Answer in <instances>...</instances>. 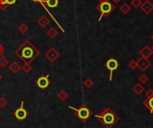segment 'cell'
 Instances as JSON below:
<instances>
[{"label": "cell", "instance_id": "5bb4252c", "mask_svg": "<svg viewBox=\"0 0 153 128\" xmlns=\"http://www.w3.org/2000/svg\"><path fill=\"white\" fill-rule=\"evenodd\" d=\"M9 70L14 74H18V72L21 70V65L18 62L16 61H13L12 64L9 65Z\"/></svg>", "mask_w": 153, "mask_h": 128}, {"label": "cell", "instance_id": "836d02e7", "mask_svg": "<svg viewBox=\"0 0 153 128\" xmlns=\"http://www.w3.org/2000/svg\"><path fill=\"white\" fill-rule=\"evenodd\" d=\"M3 79V76H2V74H0V81H1Z\"/></svg>", "mask_w": 153, "mask_h": 128}, {"label": "cell", "instance_id": "2e32d148", "mask_svg": "<svg viewBox=\"0 0 153 128\" xmlns=\"http://www.w3.org/2000/svg\"><path fill=\"white\" fill-rule=\"evenodd\" d=\"M119 10H120V12H121L123 15H128V14L130 13V11H131V7H130V5H128L127 3H123V4L119 7Z\"/></svg>", "mask_w": 153, "mask_h": 128}, {"label": "cell", "instance_id": "4316f807", "mask_svg": "<svg viewBox=\"0 0 153 128\" xmlns=\"http://www.w3.org/2000/svg\"><path fill=\"white\" fill-rule=\"evenodd\" d=\"M7 7H8V6L7 5L6 0H0V10L5 11V10H7Z\"/></svg>", "mask_w": 153, "mask_h": 128}, {"label": "cell", "instance_id": "7402d4cb", "mask_svg": "<svg viewBox=\"0 0 153 128\" xmlns=\"http://www.w3.org/2000/svg\"><path fill=\"white\" fill-rule=\"evenodd\" d=\"M130 3H131V6L133 8L137 9V8H140V7L142 4V1H141V0H131Z\"/></svg>", "mask_w": 153, "mask_h": 128}, {"label": "cell", "instance_id": "3957f363", "mask_svg": "<svg viewBox=\"0 0 153 128\" xmlns=\"http://www.w3.org/2000/svg\"><path fill=\"white\" fill-rule=\"evenodd\" d=\"M68 107L72 110L74 111L75 113V115L79 118V120L82 123L86 122L92 115H93V112L90 110V108L85 105V104H82L79 107V108H75L73 106H68Z\"/></svg>", "mask_w": 153, "mask_h": 128}, {"label": "cell", "instance_id": "d6a6232c", "mask_svg": "<svg viewBox=\"0 0 153 128\" xmlns=\"http://www.w3.org/2000/svg\"><path fill=\"white\" fill-rule=\"evenodd\" d=\"M112 1H113L114 3H115V4H118V3L121 1V0H112Z\"/></svg>", "mask_w": 153, "mask_h": 128}, {"label": "cell", "instance_id": "9a60e30c", "mask_svg": "<svg viewBox=\"0 0 153 128\" xmlns=\"http://www.w3.org/2000/svg\"><path fill=\"white\" fill-rule=\"evenodd\" d=\"M144 90H145L144 86H143L141 83H140V82L136 83V84L132 87V91H133L136 95H138V96H140L141 93H143Z\"/></svg>", "mask_w": 153, "mask_h": 128}, {"label": "cell", "instance_id": "7a4b0ae2", "mask_svg": "<svg viewBox=\"0 0 153 128\" xmlns=\"http://www.w3.org/2000/svg\"><path fill=\"white\" fill-rule=\"evenodd\" d=\"M95 117L99 119L106 128H112L120 120L119 115L110 107L104 108L99 115H95Z\"/></svg>", "mask_w": 153, "mask_h": 128}, {"label": "cell", "instance_id": "e0dca14e", "mask_svg": "<svg viewBox=\"0 0 153 128\" xmlns=\"http://www.w3.org/2000/svg\"><path fill=\"white\" fill-rule=\"evenodd\" d=\"M58 0H43L42 4H46L50 8H55L58 6Z\"/></svg>", "mask_w": 153, "mask_h": 128}, {"label": "cell", "instance_id": "d4e9b609", "mask_svg": "<svg viewBox=\"0 0 153 128\" xmlns=\"http://www.w3.org/2000/svg\"><path fill=\"white\" fill-rule=\"evenodd\" d=\"M128 67H129L131 70H132V71H134L136 68H138L137 60H131V61L128 63Z\"/></svg>", "mask_w": 153, "mask_h": 128}, {"label": "cell", "instance_id": "8992f818", "mask_svg": "<svg viewBox=\"0 0 153 128\" xmlns=\"http://www.w3.org/2000/svg\"><path fill=\"white\" fill-rule=\"evenodd\" d=\"M145 97L146 99L143 100L142 104L148 109V111L151 115H153V90L152 89L148 90L147 92L145 93Z\"/></svg>", "mask_w": 153, "mask_h": 128}, {"label": "cell", "instance_id": "9c48e42d", "mask_svg": "<svg viewBox=\"0 0 153 128\" xmlns=\"http://www.w3.org/2000/svg\"><path fill=\"white\" fill-rule=\"evenodd\" d=\"M45 57H47V59L51 62L54 63L57 58L60 57V53L55 49V48H50L46 53H45Z\"/></svg>", "mask_w": 153, "mask_h": 128}, {"label": "cell", "instance_id": "83f0119b", "mask_svg": "<svg viewBox=\"0 0 153 128\" xmlns=\"http://www.w3.org/2000/svg\"><path fill=\"white\" fill-rule=\"evenodd\" d=\"M7 100L4 98V97H1L0 98V108H4L7 105Z\"/></svg>", "mask_w": 153, "mask_h": 128}, {"label": "cell", "instance_id": "277c9868", "mask_svg": "<svg viewBox=\"0 0 153 128\" xmlns=\"http://www.w3.org/2000/svg\"><path fill=\"white\" fill-rule=\"evenodd\" d=\"M96 9L98 11H99V13H100V16L99 17V22H100L102 20V18L107 17L109 15H111L115 10V6L113 3H111L110 1H106V2L99 3L96 7Z\"/></svg>", "mask_w": 153, "mask_h": 128}, {"label": "cell", "instance_id": "d590c367", "mask_svg": "<svg viewBox=\"0 0 153 128\" xmlns=\"http://www.w3.org/2000/svg\"><path fill=\"white\" fill-rule=\"evenodd\" d=\"M150 49H151V50H152V51H153V45H152V46H151V48H150Z\"/></svg>", "mask_w": 153, "mask_h": 128}, {"label": "cell", "instance_id": "f1b7e54d", "mask_svg": "<svg viewBox=\"0 0 153 128\" xmlns=\"http://www.w3.org/2000/svg\"><path fill=\"white\" fill-rule=\"evenodd\" d=\"M6 2H7V5L9 7V6L15 5L16 3V0H6Z\"/></svg>", "mask_w": 153, "mask_h": 128}, {"label": "cell", "instance_id": "484cf974", "mask_svg": "<svg viewBox=\"0 0 153 128\" xmlns=\"http://www.w3.org/2000/svg\"><path fill=\"white\" fill-rule=\"evenodd\" d=\"M83 84H84V86H85L87 89H90V88L94 85V82H93L90 78H87V79L83 82Z\"/></svg>", "mask_w": 153, "mask_h": 128}, {"label": "cell", "instance_id": "8d00e7d4", "mask_svg": "<svg viewBox=\"0 0 153 128\" xmlns=\"http://www.w3.org/2000/svg\"><path fill=\"white\" fill-rule=\"evenodd\" d=\"M87 128H92V127H90V126H89V127H87Z\"/></svg>", "mask_w": 153, "mask_h": 128}, {"label": "cell", "instance_id": "1f68e13d", "mask_svg": "<svg viewBox=\"0 0 153 128\" xmlns=\"http://www.w3.org/2000/svg\"><path fill=\"white\" fill-rule=\"evenodd\" d=\"M99 3H102V2H106V1H109V0H97Z\"/></svg>", "mask_w": 153, "mask_h": 128}, {"label": "cell", "instance_id": "6da1fadb", "mask_svg": "<svg viewBox=\"0 0 153 128\" xmlns=\"http://www.w3.org/2000/svg\"><path fill=\"white\" fill-rule=\"evenodd\" d=\"M15 56L25 64H31L40 55V51L29 40H25L22 45L15 50Z\"/></svg>", "mask_w": 153, "mask_h": 128}, {"label": "cell", "instance_id": "52a82bcc", "mask_svg": "<svg viewBox=\"0 0 153 128\" xmlns=\"http://www.w3.org/2000/svg\"><path fill=\"white\" fill-rule=\"evenodd\" d=\"M27 115H28V112H27V110L24 108V100H22L21 106H20L18 108H16V109L15 110V112H14V116H15L17 120H19V121H24V120L26 119Z\"/></svg>", "mask_w": 153, "mask_h": 128}, {"label": "cell", "instance_id": "30bf717a", "mask_svg": "<svg viewBox=\"0 0 153 128\" xmlns=\"http://www.w3.org/2000/svg\"><path fill=\"white\" fill-rule=\"evenodd\" d=\"M137 63H138V68L140 69V72L147 71L151 65V62L149 59L143 58V57L139 58V60H137Z\"/></svg>", "mask_w": 153, "mask_h": 128}, {"label": "cell", "instance_id": "4dcf8cb0", "mask_svg": "<svg viewBox=\"0 0 153 128\" xmlns=\"http://www.w3.org/2000/svg\"><path fill=\"white\" fill-rule=\"evenodd\" d=\"M32 1L33 3H35V4H37V3H43V0H32Z\"/></svg>", "mask_w": 153, "mask_h": 128}, {"label": "cell", "instance_id": "cb8c5ba5", "mask_svg": "<svg viewBox=\"0 0 153 128\" xmlns=\"http://www.w3.org/2000/svg\"><path fill=\"white\" fill-rule=\"evenodd\" d=\"M22 70H23L25 74H29V73L32 72V66L31 65V64H25V63H24V65L22 66Z\"/></svg>", "mask_w": 153, "mask_h": 128}, {"label": "cell", "instance_id": "7c38bea8", "mask_svg": "<svg viewBox=\"0 0 153 128\" xmlns=\"http://www.w3.org/2000/svg\"><path fill=\"white\" fill-rule=\"evenodd\" d=\"M153 54V51L151 50L150 47L149 46H144L140 50V55L141 57L143 58H147L149 59V57H150Z\"/></svg>", "mask_w": 153, "mask_h": 128}, {"label": "cell", "instance_id": "74e56055", "mask_svg": "<svg viewBox=\"0 0 153 128\" xmlns=\"http://www.w3.org/2000/svg\"><path fill=\"white\" fill-rule=\"evenodd\" d=\"M1 46H2V44H1V43H0V47H1Z\"/></svg>", "mask_w": 153, "mask_h": 128}, {"label": "cell", "instance_id": "ba28073f", "mask_svg": "<svg viewBox=\"0 0 153 128\" xmlns=\"http://www.w3.org/2000/svg\"><path fill=\"white\" fill-rule=\"evenodd\" d=\"M50 84V79H49V75H43V76H40L37 80H36V85L42 90H46Z\"/></svg>", "mask_w": 153, "mask_h": 128}, {"label": "cell", "instance_id": "e575fe53", "mask_svg": "<svg viewBox=\"0 0 153 128\" xmlns=\"http://www.w3.org/2000/svg\"><path fill=\"white\" fill-rule=\"evenodd\" d=\"M150 39H151V40H153V34H152V35H151V37H150Z\"/></svg>", "mask_w": 153, "mask_h": 128}, {"label": "cell", "instance_id": "ffe728a7", "mask_svg": "<svg viewBox=\"0 0 153 128\" xmlns=\"http://www.w3.org/2000/svg\"><path fill=\"white\" fill-rule=\"evenodd\" d=\"M9 64V61L7 57H5L4 56L0 57V67L1 68H5L7 66V65Z\"/></svg>", "mask_w": 153, "mask_h": 128}, {"label": "cell", "instance_id": "ac0fdd59", "mask_svg": "<svg viewBox=\"0 0 153 128\" xmlns=\"http://www.w3.org/2000/svg\"><path fill=\"white\" fill-rule=\"evenodd\" d=\"M68 97H69V95H68V93L65 91V90H60L59 91V93L57 94V98L61 100V101H65L67 99H68Z\"/></svg>", "mask_w": 153, "mask_h": 128}, {"label": "cell", "instance_id": "8fae6325", "mask_svg": "<svg viewBox=\"0 0 153 128\" xmlns=\"http://www.w3.org/2000/svg\"><path fill=\"white\" fill-rule=\"evenodd\" d=\"M140 8L145 15H149L153 11V4L150 2V0H145L144 2H142Z\"/></svg>", "mask_w": 153, "mask_h": 128}, {"label": "cell", "instance_id": "f546056e", "mask_svg": "<svg viewBox=\"0 0 153 128\" xmlns=\"http://www.w3.org/2000/svg\"><path fill=\"white\" fill-rule=\"evenodd\" d=\"M4 53H5V48L3 46L0 47V57L4 56Z\"/></svg>", "mask_w": 153, "mask_h": 128}, {"label": "cell", "instance_id": "d6986e66", "mask_svg": "<svg viewBox=\"0 0 153 128\" xmlns=\"http://www.w3.org/2000/svg\"><path fill=\"white\" fill-rule=\"evenodd\" d=\"M57 35H58V32H57V29H55L54 27L50 28V29L48 31V36H49L50 39H55Z\"/></svg>", "mask_w": 153, "mask_h": 128}, {"label": "cell", "instance_id": "603a6c76", "mask_svg": "<svg viewBox=\"0 0 153 128\" xmlns=\"http://www.w3.org/2000/svg\"><path fill=\"white\" fill-rule=\"evenodd\" d=\"M138 80H139V82H140V83L145 84V83H147V82H149V77H148V75H146L145 74H142L141 75L139 76Z\"/></svg>", "mask_w": 153, "mask_h": 128}, {"label": "cell", "instance_id": "44dd1931", "mask_svg": "<svg viewBox=\"0 0 153 128\" xmlns=\"http://www.w3.org/2000/svg\"><path fill=\"white\" fill-rule=\"evenodd\" d=\"M18 31L22 33V34H24L26 33L28 31H29V27L27 26V24H21L18 27Z\"/></svg>", "mask_w": 153, "mask_h": 128}, {"label": "cell", "instance_id": "4fadbf2b", "mask_svg": "<svg viewBox=\"0 0 153 128\" xmlns=\"http://www.w3.org/2000/svg\"><path fill=\"white\" fill-rule=\"evenodd\" d=\"M37 23H38V24H39L41 28L45 29V28L49 24L50 21H49V19L46 15H41V16L38 19Z\"/></svg>", "mask_w": 153, "mask_h": 128}, {"label": "cell", "instance_id": "5b68a950", "mask_svg": "<svg viewBox=\"0 0 153 128\" xmlns=\"http://www.w3.org/2000/svg\"><path fill=\"white\" fill-rule=\"evenodd\" d=\"M119 65H120L119 62H118L115 58H114V57L109 58V59L106 62L105 66H106V68L109 71V81H110V82L113 80V74H114V72H115V70H117V68L119 67Z\"/></svg>", "mask_w": 153, "mask_h": 128}]
</instances>
